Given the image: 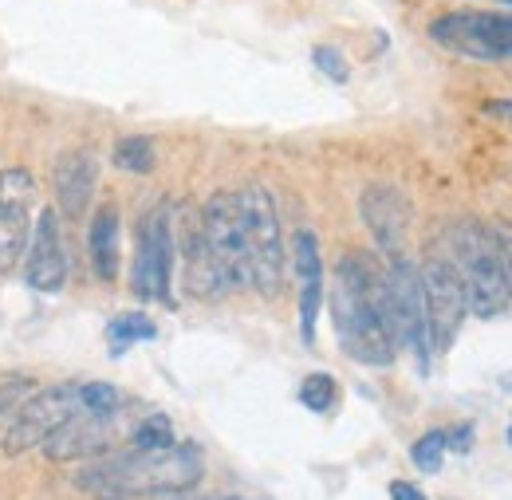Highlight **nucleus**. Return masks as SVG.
Instances as JSON below:
<instances>
[{
	"label": "nucleus",
	"mask_w": 512,
	"mask_h": 500,
	"mask_svg": "<svg viewBox=\"0 0 512 500\" xmlns=\"http://www.w3.org/2000/svg\"><path fill=\"white\" fill-rule=\"evenodd\" d=\"M339 347L363 367H390L398 347L386 327V268L371 252H347L331 284Z\"/></svg>",
	"instance_id": "1"
},
{
	"label": "nucleus",
	"mask_w": 512,
	"mask_h": 500,
	"mask_svg": "<svg viewBox=\"0 0 512 500\" xmlns=\"http://www.w3.org/2000/svg\"><path fill=\"white\" fill-rule=\"evenodd\" d=\"M205 465L193 445H174L158 453H107L75 473V489L91 500H146L190 493Z\"/></svg>",
	"instance_id": "2"
},
{
	"label": "nucleus",
	"mask_w": 512,
	"mask_h": 500,
	"mask_svg": "<svg viewBox=\"0 0 512 500\" xmlns=\"http://www.w3.org/2000/svg\"><path fill=\"white\" fill-rule=\"evenodd\" d=\"M449 249H453L449 260H453V268L461 272V284H465L469 312L477 319H493V315L505 312L512 304V284L493 229L473 221V217H461L449 229Z\"/></svg>",
	"instance_id": "3"
},
{
	"label": "nucleus",
	"mask_w": 512,
	"mask_h": 500,
	"mask_svg": "<svg viewBox=\"0 0 512 500\" xmlns=\"http://www.w3.org/2000/svg\"><path fill=\"white\" fill-rule=\"evenodd\" d=\"M237 209H241L249 268H253V288L260 296L276 300L284 288V233H280L276 201L260 182H253V186L237 189Z\"/></svg>",
	"instance_id": "4"
},
{
	"label": "nucleus",
	"mask_w": 512,
	"mask_h": 500,
	"mask_svg": "<svg viewBox=\"0 0 512 500\" xmlns=\"http://www.w3.org/2000/svg\"><path fill=\"white\" fill-rule=\"evenodd\" d=\"M430 40L461 60L501 63L512 60V12L457 8L430 24Z\"/></svg>",
	"instance_id": "5"
},
{
	"label": "nucleus",
	"mask_w": 512,
	"mask_h": 500,
	"mask_svg": "<svg viewBox=\"0 0 512 500\" xmlns=\"http://www.w3.org/2000/svg\"><path fill=\"white\" fill-rule=\"evenodd\" d=\"M386 327L394 347H406L418 363V371H430V327H426V304H422V280L418 268L398 256L386 264Z\"/></svg>",
	"instance_id": "6"
},
{
	"label": "nucleus",
	"mask_w": 512,
	"mask_h": 500,
	"mask_svg": "<svg viewBox=\"0 0 512 500\" xmlns=\"http://www.w3.org/2000/svg\"><path fill=\"white\" fill-rule=\"evenodd\" d=\"M418 280H422V304H426V327H430V351L442 355L453 347L469 315L465 284L449 256H426V264L418 268Z\"/></svg>",
	"instance_id": "7"
},
{
	"label": "nucleus",
	"mask_w": 512,
	"mask_h": 500,
	"mask_svg": "<svg viewBox=\"0 0 512 500\" xmlns=\"http://www.w3.org/2000/svg\"><path fill=\"white\" fill-rule=\"evenodd\" d=\"M134 292L142 300H162L174 304L170 280H174V225H170V205H154L138 221V241H134Z\"/></svg>",
	"instance_id": "8"
},
{
	"label": "nucleus",
	"mask_w": 512,
	"mask_h": 500,
	"mask_svg": "<svg viewBox=\"0 0 512 500\" xmlns=\"http://www.w3.org/2000/svg\"><path fill=\"white\" fill-rule=\"evenodd\" d=\"M201 229L209 252L217 260V268L225 272L229 292L253 288V268H249V249H245V229H241V209H237V193H213L201 205Z\"/></svg>",
	"instance_id": "9"
},
{
	"label": "nucleus",
	"mask_w": 512,
	"mask_h": 500,
	"mask_svg": "<svg viewBox=\"0 0 512 500\" xmlns=\"http://www.w3.org/2000/svg\"><path fill=\"white\" fill-rule=\"evenodd\" d=\"M75 414H79V382H56V386H48V390H36V394L20 406L16 422L4 430V441H0V445H4L8 457L28 453V449L44 445V441L52 438L67 418H75Z\"/></svg>",
	"instance_id": "10"
},
{
	"label": "nucleus",
	"mask_w": 512,
	"mask_h": 500,
	"mask_svg": "<svg viewBox=\"0 0 512 500\" xmlns=\"http://www.w3.org/2000/svg\"><path fill=\"white\" fill-rule=\"evenodd\" d=\"M32 205H36V178L24 166H12L0 174V276H8L32 237Z\"/></svg>",
	"instance_id": "11"
},
{
	"label": "nucleus",
	"mask_w": 512,
	"mask_h": 500,
	"mask_svg": "<svg viewBox=\"0 0 512 500\" xmlns=\"http://www.w3.org/2000/svg\"><path fill=\"white\" fill-rule=\"evenodd\" d=\"M170 225H174V252L182 256V268H186V292L193 300H221L229 296V284H225V272L217 268L209 241H205V229H201V213L182 209L178 217L170 213Z\"/></svg>",
	"instance_id": "12"
},
{
	"label": "nucleus",
	"mask_w": 512,
	"mask_h": 500,
	"mask_svg": "<svg viewBox=\"0 0 512 500\" xmlns=\"http://www.w3.org/2000/svg\"><path fill=\"white\" fill-rule=\"evenodd\" d=\"M410 197L390 182H375V186L363 189L359 197V217L363 225L371 229L375 245L386 260H398L406 256V237H410Z\"/></svg>",
	"instance_id": "13"
},
{
	"label": "nucleus",
	"mask_w": 512,
	"mask_h": 500,
	"mask_svg": "<svg viewBox=\"0 0 512 500\" xmlns=\"http://www.w3.org/2000/svg\"><path fill=\"white\" fill-rule=\"evenodd\" d=\"M24 280L36 292H60L67 284V252L56 209H40L32 221V237L24 252Z\"/></svg>",
	"instance_id": "14"
},
{
	"label": "nucleus",
	"mask_w": 512,
	"mask_h": 500,
	"mask_svg": "<svg viewBox=\"0 0 512 500\" xmlns=\"http://www.w3.org/2000/svg\"><path fill=\"white\" fill-rule=\"evenodd\" d=\"M115 422L119 418H91V414H75L67 418L64 426L44 441V453L48 461L67 465V461H95V457H107L115 449Z\"/></svg>",
	"instance_id": "15"
},
{
	"label": "nucleus",
	"mask_w": 512,
	"mask_h": 500,
	"mask_svg": "<svg viewBox=\"0 0 512 500\" xmlns=\"http://www.w3.org/2000/svg\"><path fill=\"white\" fill-rule=\"evenodd\" d=\"M292 264H296V284H300V335L312 347L316 343V319L323 308V256L320 237L312 229H300L292 237Z\"/></svg>",
	"instance_id": "16"
},
{
	"label": "nucleus",
	"mask_w": 512,
	"mask_h": 500,
	"mask_svg": "<svg viewBox=\"0 0 512 500\" xmlns=\"http://www.w3.org/2000/svg\"><path fill=\"white\" fill-rule=\"evenodd\" d=\"M99 186V158L91 150H64L52 166V189L64 217H79L91 205V193Z\"/></svg>",
	"instance_id": "17"
},
{
	"label": "nucleus",
	"mask_w": 512,
	"mask_h": 500,
	"mask_svg": "<svg viewBox=\"0 0 512 500\" xmlns=\"http://www.w3.org/2000/svg\"><path fill=\"white\" fill-rule=\"evenodd\" d=\"M87 252H91V268L99 280H115L119 276V209L115 205H99L87 229Z\"/></svg>",
	"instance_id": "18"
},
{
	"label": "nucleus",
	"mask_w": 512,
	"mask_h": 500,
	"mask_svg": "<svg viewBox=\"0 0 512 500\" xmlns=\"http://www.w3.org/2000/svg\"><path fill=\"white\" fill-rule=\"evenodd\" d=\"M158 335L154 319L142 312H123L107 323V339H111V355H123L134 343H150Z\"/></svg>",
	"instance_id": "19"
},
{
	"label": "nucleus",
	"mask_w": 512,
	"mask_h": 500,
	"mask_svg": "<svg viewBox=\"0 0 512 500\" xmlns=\"http://www.w3.org/2000/svg\"><path fill=\"white\" fill-rule=\"evenodd\" d=\"M79 410L91 418H119L123 414V390L111 382H79Z\"/></svg>",
	"instance_id": "20"
},
{
	"label": "nucleus",
	"mask_w": 512,
	"mask_h": 500,
	"mask_svg": "<svg viewBox=\"0 0 512 500\" xmlns=\"http://www.w3.org/2000/svg\"><path fill=\"white\" fill-rule=\"evenodd\" d=\"M178 438H174V426L166 414H146L134 430H130V449L138 453H158V449H174Z\"/></svg>",
	"instance_id": "21"
},
{
	"label": "nucleus",
	"mask_w": 512,
	"mask_h": 500,
	"mask_svg": "<svg viewBox=\"0 0 512 500\" xmlns=\"http://www.w3.org/2000/svg\"><path fill=\"white\" fill-rule=\"evenodd\" d=\"M115 166L127 174H150L154 170V142L142 134H127L115 142Z\"/></svg>",
	"instance_id": "22"
},
{
	"label": "nucleus",
	"mask_w": 512,
	"mask_h": 500,
	"mask_svg": "<svg viewBox=\"0 0 512 500\" xmlns=\"http://www.w3.org/2000/svg\"><path fill=\"white\" fill-rule=\"evenodd\" d=\"M32 394H36V382L28 375H12L0 382V438H4V430L16 422L20 406H24Z\"/></svg>",
	"instance_id": "23"
},
{
	"label": "nucleus",
	"mask_w": 512,
	"mask_h": 500,
	"mask_svg": "<svg viewBox=\"0 0 512 500\" xmlns=\"http://www.w3.org/2000/svg\"><path fill=\"white\" fill-rule=\"evenodd\" d=\"M335 398H339V386H335V378L323 375V371H316V375H308L300 382V402L312 414H327L335 406Z\"/></svg>",
	"instance_id": "24"
},
{
	"label": "nucleus",
	"mask_w": 512,
	"mask_h": 500,
	"mask_svg": "<svg viewBox=\"0 0 512 500\" xmlns=\"http://www.w3.org/2000/svg\"><path fill=\"white\" fill-rule=\"evenodd\" d=\"M410 457H414V465H418L422 473H442V461H446V430L422 434V438L414 441Z\"/></svg>",
	"instance_id": "25"
},
{
	"label": "nucleus",
	"mask_w": 512,
	"mask_h": 500,
	"mask_svg": "<svg viewBox=\"0 0 512 500\" xmlns=\"http://www.w3.org/2000/svg\"><path fill=\"white\" fill-rule=\"evenodd\" d=\"M312 60H316V67H320L323 75H331L335 83H347V63H343V56H339L335 48L320 44V48L312 52Z\"/></svg>",
	"instance_id": "26"
},
{
	"label": "nucleus",
	"mask_w": 512,
	"mask_h": 500,
	"mask_svg": "<svg viewBox=\"0 0 512 500\" xmlns=\"http://www.w3.org/2000/svg\"><path fill=\"white\" fill-rule=\"evenodd\" d=\"M493 237H497V245H501V256H505V272H509V284H512V225H509V221L493 225Z\"/></svg>",
	"instance_id": "27"
},
{
	"label": "nucleus",
	"mask_w": 512,
	"mask_h": 500,
	"mask_svg": "<svg viewBox=\"0 0 512 500\" xmlns=\"http://www.w3.org/2000/svg\"><path fill=\"white\" fill-rule=\"evenodd\" d=\"M469 445H473V426H457V430H449V434H446V449L465 453Z\"/></svg>",
	"instance_id": "28"
},
{
	"label": "nucleus",
	"mask_w": 512,
	"mask_h": 500,
	"mask_svg": "<svg viewBox=\"0 0 512 500\" xmlns=\"http://www.w3.org/2000/svg\"><path fill=\"white\" fill-rule=\"evenodd\" d=\"M390 500H426V493L418 485H410V481H394L390 485Z\"/></svg>",
	"instance_id": "29"
},
{
	"label": "nucleus",
	"mask_w": 512,
	"mask_h": 500,
	"mask_svg": "<svg viewBox=\"0 0 512 500\" xmlns=\"http://www.w3.org/2000/svg\"><path fill=\"white\" fill-rule=\"evenodd\" d=\"M485 111H489V115H501V119L512 123V99H493V103H485Z\"/></svg>",
	"instance_id": "30"
},
{
	"label": "nucleus",
	"mask_w": 512,
	"mask_h": 500,
	"mask_svg": "<svg viewBox=\"0 0 512 500\" xmlns=\"http://www.w3.org/2000/svg\"><path fill=\"white\" fill-rule=\"evenodd\" d=\"M509 445H512V430H509Z\"/></svg>",
	"instance_id": "31"
},
{
	"label": "nucleus",
	"mask_w": 512,
	"mask_h": 500,
	"mask_svg": "<svg viewBox=\"0 0 512 500\" xmlns=\"http://www.w3.org/2000/svg\"><path fill=\"white\" fill-rule=\"evenodd\" d=\"M505 4H512V0H505Z\"/></svg>",
	"instance_id": "32"
}]
</instances>
